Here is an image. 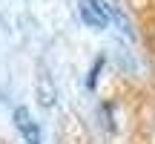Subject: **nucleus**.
Instances as JSON below:
<instances>
[{
    "label": "nucleus",
    "mask_w": 155,
    "mask_h": 144,
    "mask_svg": "<svg viewBox=\"0 0 155 144\" xmlns=\"http://www.w3.org/2000/svg\"><path fill=\"white\" fill-rule=\"evenodd\" d=\"M81 17L86 26L104 29L106 26V6H101L98 0H81Z\"/></svg>",
    "instance_id": "2"
},
{
    "label": "nucleus",
    "mask_w": 155,
    "mask_h": 144,
    "mask_svg": "<svg viewBox=\"0 0 155 144\" xmlns=\"http://www.w3.org/2000/svg\"><path fill=\"white\" fill-rule=\"evenodd\" d=\"M15 127L20 130L26 144H40V127H38V121L32 118V112L26 107H17L15 110Z\"/></svg>",
    "instance_id": "1"
}]
</instances>
